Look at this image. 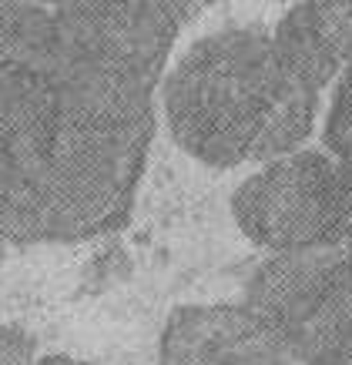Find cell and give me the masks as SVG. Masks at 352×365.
<instances>
[{
    "mask_svg": "<svg viewBox=\"0 0 352 365\" xmlns=\"http://www.w3.org/2000/svg\"><path fill=\"white\" fill-rule=\"evenodd\" d=\"M198 11L0 0V242H88L131 218L161 78Z\"/></svg>",
    "mask_w": 352,
    "mask_h": 365,
    "instance_id": "1",
    "label": "cell"
},
{
    "mask_svg": "<svg viewBox=\"0 0 352 365\" xmlns=\"http://www.w3.org/2000/svg\"><path fill=\"white\" fill-rule=\"evenodd\" d=\"M27 365H104V362H88V359H71V355H47V359H34Z\"/></svg>",
    "mask_w": 352,
    "mask_h": 365,
    "instance_id": "8",
    "label": "cell"
},
{
    "mask_svg": "<svg viewBox=\"0 0 352 365\" xmlns=\"http://www.w3.org/2000/svg\"><path fill=\"white\" fill-rule=\"evenodd\" d=\"M231 218L268 255L336 242L352 228V161L298 148L258 165L231 195Z\"/></svg>",
    "mask_w": 352,
    "mask_h": 365,
    "instance_id": "3",
    "label": "cell"
},
{
    "mask_svg": "<svg viewBox=\"0 0 352 365\" xmlns=\"http://www.w3.org/2000/svg\"><path fill=\"white\" fill-rule=\"evenodd\" d=\"M158 365H308L248 305H178L158 339Z\"/></svg>",
    "mask_w": 352,
    "mask_h": 365,
    "instance_id": "5",
    "label": "cell"
},
{
    "mask_svg": "<svg viewBox=\"0 0 352 365\" xmlns=\"http://www.w3.org/2000/svg\"><path fill=\"white\" fill-rule=\"evenodd\" d=\"M319 101L322 91L292 64L272 27L231 24L168 64L158 111L188 158L231 171L306 148Z\"/></svg>",
    "mask_w": 352,
    "mask_h": 365,
    "instance_id": "2",
    "label": "cell"
},
{
    "mask_svg": "<svg viewBox=\"0 0 352 365\" xmlns=\"http://www.w3.org/2000/svg\"><path fill=\"white\" fill-rule=\"evenodd\" d=\"M292 64L319 91L352 64V4H296L272 27Z\"/></svg>",
    "mask_w": 352,
    "mask_h": 365,
    "instance_id": "6",
    "label": "cell"
},
{
    "mask_svg": "<svg viewBox=\"0 0 352 365\" xmlns=\"http://www.w3.org/2000/svg\"><path fill=\"white\" fill-rule=\"evenodd\" d=\"M245 305L308 365H352V228L308 252L268 255Z\"/></svg>",
    "mask_w": 352,
    "mask_h": 365,
    "instance_id": "4",
    "label": "cell"
},
{
    "mask_svg": "<svg viewBox=\"0 0 352 365\" xmlns=\"http://www.w3.org/2000/svg\"><path fill=\"white\" fill-rule=\"evenodd\" d=\"M322 148L329 155L352 161V64L332 84V101L322 124Z\"/></svg>",
    "mask_w": 352,
    "mask_h": 365,
    "instance_id": "7",
    "label": "cell"
}]
</instances>
